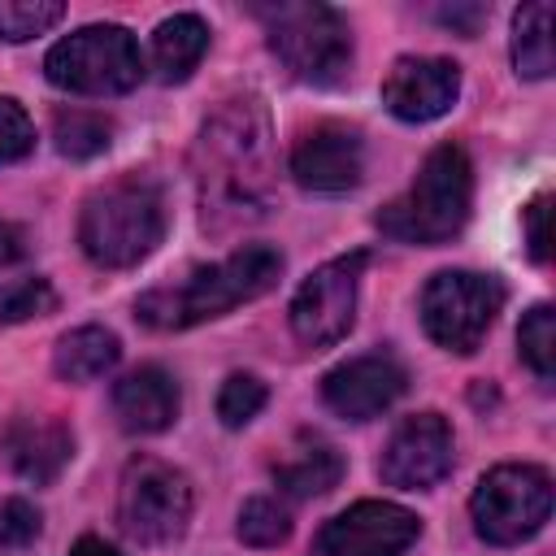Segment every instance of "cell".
I'll use <instances>...</instances> for the list:
<instances>
[{"instance_id": "1", "label": "cell", "mask_w": 556, "mask_h": 556, "mask_svg": "<svg viewBox=\"0 0 556 556\" xmlns=\"http://www.w3.org/2000/svg\"><path fill=\"white\" fill-rule=\"evenodd\" d=\"M195 182L204 222H239L265 208L269 191V122L256 100H230L217 109L195 143Z\"/></svg>"}, {"instance_id": "2", "label": "cell", "mask_w": 556, "mask_h": 556, "mask_svg": "<svg viewBox=\"0 0 556 556\" xmlns=\"http://www.w3.org/2000/svg\"><path fill=\"white\" fill-rule=\"evenodd\" d=\"M282 274V256L265 243H248L239 252H230L217 265L191 269L178 287H156L135 304V317L143 326L156 330H182V326H200L208 317H222L256 295H265Z\"/></svg>"}, {"instance_id": "3", "label": "cell", "mask_w": 556, "mask_h": 556, "mask_svg": "<svg viewBox=\"0 0 556 556\" xmlns=\"http://www.w3.org/2000/svg\"><path fill=\"white\" fill-rule=\"evenodd\" d=\"M469 200H473V165L465 148L439 143L421 161L413 187L378 213V230L400 243L434 248V243H447L465 226Z\"/></svg>"}, {"instance_id": "4", "label": "cell", "mask_w": 556, "mask_h": 556, "mask_svg": "<svg viewBox=\"0 0 556 556\" xmlns=\"http://www.w3.org/2000/svg\"><path fill=\"white\" fill-rule=\"evenodd\" d=\"M165 235V200L161 187L143 178H122L100 187L78 217V243L100 269H130L156 252Z\"/></svg>"}, {"instance_id": "5", "label": "cell", "mask_w": 556, "mask_h": 556, "mask_svg": "<svg viewBox=\"0 0 556 556\" xmlns=\"http://www.w3.org/2000/svg\"><path fill=\"white\" fill-rule=\"evenodd\" d=\"M274 56L313 87H334L343 83L352 65V35L348 22L330 4L313 0H282V4H261L256 9Z\"/></svg>"}, {"instance_id": "6", "label": "cell", "mask_w": 556, "mask_h": 556, "mask_svg": "<svg viewBox=\"0 0 556 556\" xmlns=\"http://www.w3.org/2000/svg\"><path fill=\"white\" fill-rule=\"evenodd\" d=\"M43 74L52 87L74 91V96H122V91L139 87L143 56H139V43L126 26L96 22V26L65 35L48 52Z\"/></svg>"}, {"instance_id": "7", "label": "cell", "mask_w": 556, "mask_h": 556, "mask_svg": "<svg viewBox=\"0 0 556 556\" xmlns=\"http://www.w3.org/2000/svg\"><path fill=\"white\" fill-rule=\"evenodd\" d=\"M191 521V482L156 456H135L117 482V526L126 539L161 547L182 539Z\"/></svg>"}, {"instance_id": "8", "label": "cell", "mask_w": 556, "mask_h": 556, "mask_svg": "<svg viewBox=\"0 0 556 556\" xmlns=\"http://www.w3.org/2000/svg\"><path fill=\"white\" fill-rule=\"evenodd\" d=\"M469 513H473V530L486 543L495 547L526 543L552 517V478L539 465H495L473 486Z\"/></svg>"}, {"instance_id": "9", "label": "cell", "mask_w": 556, "mask_h": 556, "mask_svg": "<svg viewBox=\"0 0 556 556\" xmlns=\"http://www.w3.org/2000/svg\"><path fill=\"white\" fill-rule=\"evenodd\" d=\"M504 308V287L495 274H473V269H443L426 282L421 291V326L426 334L447 348V352H473L495 313Z\"/></svg>"}, {"instance_id": "10", "label": "cell", "mask_w": 556, "mask_h": 556, "mask_svg": "<svg viewBox=\"0 0 556 556\" xmlns=\"http://www.w3.org/2000/svg\"><path fill=\"white\" fill-rule=\"evenodd\" d=\"M361 269H365V252H352V256L317 265L300 282V291L291 300V330L304 348H330L352 330Z\"/></svg>"}, {"instance_id": "11", "label": "cell", "mask_w": 556, "mask_h": 556, "mask_svg": "<svg viewBox=\"0 0 556 556\" xmlns=\"http://www.w3.org/2000/svg\"><path fill=\"white\" fill-rule=\"evenodd\" d=\"M421 534V521L387 500H361L330 517L317 534V556H404Z\"/></svg>"}, {"instance_id": "12", "label": "cell", "mask_w": 556, "mask_h": 556, "mask_svg": "<svg viewBox=\"0 0 556 556\" xmlns=\"http://www.w3.org/2000/svg\"><path fill=\"white\" fill-rule=\"evenodd\" d=\"M452 456H456L452 426L439 413H413L391 430L378 473H382V482H391L400 491H421V486H434L439 478H447Z\"/></svg>"}, {"instance_id": "13", "label": "cell", "mask_w": 556, "mask_h": 556, "mask_svg": "<svg viewBox=\"0 0 556 556\" xmlns=\"http://www.w3.org/2000/svg\"><path fill=\"white\" fill-rule=\"evenodd\" d=\"M404 387H408V374L391 352H365L334 365L321 378V400L343 421H369L387 413L404 395Z\"/></svg>"}, {"instance_id": "14", "label": "cell", "mask_w": 556, "mask_h": 556, "mask_svg": "<svg viewBox=\"0 0 556 556\" xmlns=\"http://www.w3.org/2000/svg\"><path fill=\"white\" fill-rule=\"evenodd\" d=\"M460 96V70L443 56H400L382 78V104L400 122H434Z\"/></svg>"}, {"instance_id": "15", "label": "cell", "mask_w": 556, "mask_h": 556, "mask_svg": "<svg viewBox=\"0 0 556 556\" xmlns=\"http://www.w3.org/2000/svg\"><path fill=\"white\" fill-rule=\"evenodd\" d=\"M291 174L308 191H326V195L348 191L365 178V143L352 126H339V122L313 126L291 148Z\"/></svg>"}, {"instance_id": "16", "label": "cell", "mask_w": 556, "mask_h": 556, "mask_svg": "<svg viewBox=\"0 0 556 556\" xmlns=\"http://www.w3.org/2000/svg\"><path fill=\"white\" fill-rule=\"evenodd\" d=\"M0 452L9 456V465L26 482L48 486L70 465L74 434H70V426L61 417H13L4 426V434H0Z\"/></svg>"}, {"instance_id": "17", "label": "cell", "mask_w": 556, "mask_h": 556, "mask_svg": "<svg viewBox=\"0 0 556 556\" xmlns=\"http://www.w3.org/2000/svg\"><path fill=\"white\" fill-rule=\"evenodd\" d=\"M178 382L161 365H139L113 387V413L130 434H156L178 417Z\"/></svg>"}, {"instance_id": "18", "label": "cell", "mask_w": 556, "mask_h": 556, "mask_svg": "<svg viewBox=\"0 0 556 556\" xmlns=\"http://www.w3.org/2000/svg\"><path fill=\"white\" fill-rule=\"evenodd\" d=\"M208 48V26L195 13H174L152 35V70L161 83H187Z\"/></svg>"}, {"instance_id": "19", "label": "cell", "mask_w": 556, "mask_h": 556, "mask_svg": "<svg viewBox=\"0 0 556 556\" xmlns=\"http://www.w3.org/2000/svg\"><path fill=\"white\" fill-rule=\"evenodd\" d=\"M339 478H343V456L326 439H300L291 456L274 465V482L295 500L326 495L330 486H339Z\"/></svg>"}, {"instance_id": "20", "label": "cell", "mask_w": 556, "mask_h": 556, "mask_svg": "<svg viewBox=\"0 0 556 556\" xmlns=\"http://www.w3.org/2000/svg\"><path fill=\"white\" fill-rule=\"evenodd\" d=\"M122 356V343L113 330L104 326H78L70 334L56 339V352H52V365L65 382H91L100 374H109Z\"/></svg>"}, {"instance_id": "21", "label": "cell", "mask_w": 556, "mask_h": 556, "mask_svg": "<svg viewBox=\"0 0 556 556\" xmlns=\"http://www.w3.org/2000/svg\"><path fill=\"white\" fill-rule=\"evenodd\" d=\"M513 65L521 78H547L556 56H552V4L534 0L513 13Z\"/></svg>"}, {"instance_id": "22", "label": "cell", "mask_w": 556, "mask_h": 556, "mask_svg": "<svg viewBox=\"0 0 556 556\" xmlns=\"http://www.w3.org/2000/svg\"><path fill=\"white\" fill-rule=\"evenodd\" d=\"M52 139H56L61 156L87 161V156H100L113 143V122L104 113H91V109H61L52 117Z\"/></svg>"}, {"instance_id": "23", "label": "cell", "mask_w": 556, "mask_h": 556, "mask_svg": "<svg viewBox=\"0 0 556 556\" xmlns=\"http://www.w3.org/2000/svg\"><path fill=\"white\" fill-rule=\"evenodd\" d=\"M517 343H521V361H526L543 382H552V374H556V317H552V304H534V308L521 317Z\"/></svg>"}, {"instance_id": "24", "label": "cell", "mask_w": 556, "mask_h": 556, "mask_svg": "<svg viewBox=\"0 0 556 556\" xmlns=\"http://www.w3.org/2000/svg\"><path fill=\"white\" fill-rule=\"evenodd\" d=\"M65 17L61 0H0V39L26 43Z\"/></svg>"}, {"instance_id": "25", "label": "cell", "mask_w": 556, "mask_h": 556, "mask_svg": "<svg viewBox=\"0 0 556 556\" xmlns=\"http://www.w3.org/2000/svg\"><path fill=\"white\" fill-rule=\"evenodd\" d=\"M239 539L248 543V547H278V543H287V534H291V517H287V508L278 504V500H269V495H252L243 508H239Z\"/></svg>"}, {"instance_id": "26", "label": "cell", "mask_w": 556, "mask_h": 556, "mask_svg": "<svg viewBox=\"0 0 556 556\" xmlns=\"http://www.w3.org/2000/svg\"><path fill=\"white\" fill-rule=\"evenodd\" d=\"M56 308V291L48 287V278H22V282H4L0 287V326L13 321H30Z\"/></svg>"}, {"instance_id": "27", "label": "cell", "mask_w": 556, "mask_h": 556, "mask_svg": "<svg viewBox=\"0 0 556 556\" xmlns=\"http://www.w3.org/2000/svg\"><path fill=\"white\" fill-rule=\"evenodd\" d=\"M261 408H265V382H261V378H252V374H230V378L222 382V391H217V417H222V426L239 430V426H248Z\"/></svg>"}, {"instance_id": "28", "label": "cell", "mask_w": 556, "mask_h": 556, "mask_svg": "<svg viewBox=\"0 0 556 556\" xmlns=\"http://www.w3.org/2000/svg\"><path fill=\"white\" fill-rule=\"evenodd\" d=\"M35 148V126L26 117V109L9 96H0V165L22 161Z\"/></svg>"}, {"instance_id": "29", "label": "cell", "mask_w": 556, "mask_h": 556, "mask_svg": "<svg viewBox=\"0 0 556 556\" xmlns=\"http://www.w3.org/2000/svg\"><path fill=\"white\" fill-rule=\"evenodd\" d=\"M39 539V513L35 504L9 495L0 500V547H26Z\"/></svg>"}, {"instance_id": "30", "label": "cell", "mask_w": 556, "mask_h": 556, "mask_svg": "<svg viewBox=\"0 0 556 556\" xmlns=\"http://www.w3.org/2000/svg\"><path fill=\"white\" fill-rule=\"evenodd\" d=\"M547 217H552V200L547 195H534L530 204H526V213H521V222H526V248H530V256L543 265L547 261V243H552V230H547Z\"/></svg>"}, {"instance_id": "31", "label": "cell", "mask_w": 556, "mask_h": 556, "mask_svg": "<svg viewBox=\"0 0 556 556\" xmlns=\"http://www.w3.org/2000/svg\"><path fill=\"white\" fill-rule=\"evenodd\" d=\"M22 256H26V235L13 222H0V269L4 265H17Z\"/></svg>"}, {"instance_id": "32", "label": "cell", "mask_w": 556, "mask_h": 556, "mask_svg": "<svg viewBox=\"0 0 556 556\" xmlns=\"http://www.w3.org/2000/svg\"><path fill=\"white\" fill-rule=\"evenodd\" d=\"M70 556H122L117 547H109L104 539H96V534H83L74 547H70Z\"/></svg>"}]
</instances>
